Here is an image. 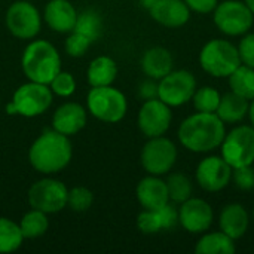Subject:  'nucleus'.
<instances>
[{
    "label": "nucleus",
    "mask_w": 254,
    "mask_h": 254,
    "mask_svg": "<svg viewBox=\"0 0 254 254\" xmlns=\"http://www.w3.org/2000/svg\"><path fill=\"white\" fill-rule=\"evenodd\" d=\"M94 201V195L89 189L86 188H73L71 190H68V196H67V205L73 210V211H86L91 208Z\"/></svg>",
    "instance_id": "2f4dec72"
},
{
    "label": "nucleus",
    "mask_w": 254,
    "mask_h": 254,
    "mask_svg": "<svg viewBox=\"0 0 254 254\" xmlns=\"http://www.w3.org/2000/svg\"><path fill=\"white\" fill-rule=\"evenodd\" d=\"M22 71L28 80L49 85L61 71V58L58 51L46 40L31 42L22 55Z\"/></svg>",
    "instance_id": "7ed1b4c3"
},
{
    "label": "nucleus",
    "mask_w": 254,
    "mask_h": 254,
    "mask_svg": "<svg viewBox=\"0 0 254 254\" xmlns=\"http://www.w3.org/2000/svg\"><path fill=\"white\" fill-rule=\"evenodd\" d=\"M234 168L222 156H207L204 158L195 171L196 183L205 192H220L232 180Z\"/></svg>",
    "instance_id": "ddd939ff"
},
{
    "label": "nucleus",
    "mask_w": 254,
    "mask_h": 254,
    "mask_svg": "<svg viewBox=\"0 0 254 254\" xmlns=\"http://www.w3.org/2000/svg\"><path fill=\"white\" fill-rule=\"evenodd\" d=\"M51 91L60 97H70L76 91V80L67 71H60L51 80Z\"/></svg>",
    "instance_id": "473e14b6"
},
{
    "label": "nucleus",
    "mask_w": 254,
    "mask_h": 254,
    "mask_svg": "<svg viewBox=\"0 0 254 254\" xmlns=\"http://www.w3.org/2000/svg\"><path fill=\"white\" fill-rule=\"evenodd\" d=\"M216 113L196 112L188 116L179 127L177 135L182 146L193 153H208L220 147L226 128Z\"/></svg>",
    "instance_id": "f257e3e1"
},
{
    "label": "nucleus",
    "mask_w": 254,
    "mask_h": 254,
    "mask_svg": "<svg viewBox=\"0 0 254 254\" xmlns=\"http://www.w3.org/2000/svg\"><path fill=\"white\" fill-rule=\"evenodd\" d=\"M222 158L232 167H247L254 164V128L238 125L226 132L220 144Z\"/></svg>",
    "instance_id": "6e6552de"
},
{
    "label": "nucleus",
    "mask_w": 254,
    "mask_h": 254,
    "mask_svg": "<svg viewBox=\"0 0 254 254\" xmlns=\"http://www.w3.org/2000/svg\"><path fill=\"white\" fill-rule=\"evenodd\" d=\"M76 19L77 12L68 0H51L45 7V21L54 31H73Z\"/></svg>",
    "instance_id": "aec40b11"
},
{
    "label": "nucleus",
    "mask_w": 254,
    "mask_h": 254,
    "mask_svg": "<svg viewBox=\"0 0 254 254\" xmlns=\"http://www.w3.org/2000/svg\"><path fill=\"white\" fill-rule=\"evenodd\" d=\"M137 226L143 234H158L165 231L162 214L158 210H144L137 217Z\"/></svg>",
    "instance_id": "7c9ffc66"
},
{
    "label": "nucleus",
    "mask_w": 254,
    "mask_h": 254,
    "mask_svg": "<svg viewBox=\"0 0 254 254\" xmlns=\"http://www.w3.org/2000/svg\"><path fill=\"white\" fill-rule=\"evenodd\" d=\"M152 18L164 27H183L190 18V9L185 0H159L150 10Z\"/></svg>",
    "instance_id": "f3484780"
},
{
    "label": "nucleus",
    "mask_w": 254,
    "mask_h": 254,
    "mask_svg": "<svg viewBox=\"0 0 254 254\" xmlns=\"http://www.w3.org/2000/svg\"><path fill=\"white\" fill-rule=\"evenodd\" d=\"M244 1L247 3V6H249V7L252 9V12L254 13V0H244Z\"/></svg>",
    "instance_id": "a19ab883"
},
{
    "label": "nucleus",
    "mask_w": 254,
    "mask_h": 254,
    "mask_svg": "<svg viewBox=\"0 0 254 254\" xmlns=\"http://www.w3.org/2000/svg\"><path fill=\"white\" fill-rule=\"evenodd\" d=\"M214 25L226 36H244L250 31L254 22V13L246 1L225 0L213 10Z\"/></svg>",
    "instance_id": "0eeeda50"
},
{
    "label": "nucleus",
    "mask_w": 254,
    "mask_h": 254,
    "mask_svg": "<svg viewBox=\"0 0 254 254\" xmlns=\"http://www.w3.org/2000/svg\"><path fill=\"white\" fill-rule=\"evenodd\" d=\"M173 112L168 104H165L159 98L146 100L138 112V128L147 137H159L164 135L171 125Z\"/></svg>",
    "instance_id": "f8f14e48"
},
{
    "label": "nucleus",
    "mask_w": 254,
    "mask_h": 254,
    "mask_svg": "<svg viewBox=\"0 0 254 254\" xmlns=\"http://www.w3.org/2000/svg\"><path fill=\"white\" fill-rule=\"evenodd\" d=\"M68 189L64 183L54 179H43L34 183L28 190V202L31 208L46 214L58 213L67 207Z\"/></svg>",
    "instance_id": "9b49d317"
},
{
    "label": "nucleus",
    "mask_w": 254,
    "mask_h": 254,
    "mask_svg": "<svg viewBox=\"0 0 254 254\" xmlns=\"http://www.w3.org/2000/svg\"><path fill=\"white\" fill-rule=\"evenodd\" d=\"M237 48L241 58V64L254 68V33H246Z\"/></svg>",
    "instance_id": "c9c22d12"
},
{
    "label": "nucleus",
    "mask_w": 254,
    "mask_h": 254,
    "mask_svg": "<svg viewBox=\"0 0 254 254\" xmlns=\"http://www.w3.org/2000/svg\"><path fill=\"white\" fill-rule=\"evenodd\" d=\"M137 199L144 210H158L170 202L167 183L159 176H147L137 185Z\"/></svg>",
    "instance_id": "dca6fc26"
},
{
    "label": "nucleus",
    "mask_w": 254,
    "mask_h": 254,
    "mask_svg": "<svg viewBox=\"0 0 254 254\" xmlns=\"http://www.w3.org/2000/svg\"><path fill=\"white\" fill-rule=\"evenodd\" d=\"M138 94L141 98L144 100H152V98H158V83L155 82V79H147L140 85Z\"/></svg>",
    "instance_id": "4c0bfd02"
},
{
    "label": "nucleus",
    "mask_w": 254,
    "mask_h": 254,
    "mask_svg": "<svg viewBox=\"0 0 254 254\" xmlns=\"http://www.w3.org/2000/svg\"><path fill=\"white\" fill-rule=\"evenodd\" d=\"M86 124V110L77 103H65L57 109L52 118L55 131L64 135H74Z\"/></svg>",
    "instance_id": "a211bd4d"
},
{
    "label": "nucleus",
    "mask_w": 254,
    "mask_h": 254,
    "mask_svg": "<svg viewBox=\"0 0 254 254\" xmlns=\"http://www.w3.org/2000/svg\"><path fill=\"white\" fill-rule=\"evenodd\" d=\"M39 10L25 0L15 1L6 12L7 30L18 39H33L40 31Z\"/></svg>",
    "instance_id": "4468645a"
},
{
    "label": "nucleus",
    "mask_w": 254,
    "mask_h": 254,
    "mask_svg": "<svg viewBox=\"0 0 254 254\" xmlns=\"http://www.w3.org/2000/svg\"><path fill=\"white\" fill-rule=\"evenodd\" d=\"M51 104H52L51 88H48V85L30 80L28 83L21 85L15 91L12 101L6 106V113L34 118L45 113Z\"/></svg>",
    "instance_id": "39448f33"
},
{
    "label": "nucleus",
    "mask_w": 254,
    "mask_h": 254,
    "mask_svg": "<svg viewBox=\"0 0 254 254\" xmlns=\"http://www.w3.org/2000/svg\"><path fill=\"white\" fill-rule=\"evenodd\" d=\"M196 77L188 70H173L158 83V98L170 107L189 103L196 91Z\"/></svg>",
    "instance_id": "1a4fd4ad"
},
{
    "label": "nucleus",
    "mask_w": 254,
    "mask_h": 254,
    "mask_svg": "<svg viewBox=\"0 0 254 254\" xmlns=\"http://www.w3.org/2000/svg\"><path fill=\"white\" fill-rule=\"evenodd\" d=\"M195 252L198 254H234L237 252L235 243L225 232H204L196 243Z\"/></svg>",
    "instance_id": "b1692460"
},
{
    "label": "nucleus",
    "mask_w": 254,
    "mask_h": 254,
    "mask_svg": "<svg viewBox=\"0 0 254 254\" xmlns=\"http://www.w3.org/2000/svg\"><path fill=\"white\" fill-rule=\"evenodd\" d=\"M167 189H168V196L170 201L174 204H182L186 199L192 196L193 186L192 182L188 176L183 173H173L167 179Z\"/></svg>",
    "instance_id": "bb28decb"
},
{
    "label": "nucleus",
    "mask_w": 254,
    "mask_h": 254,
    "mask_svg": "<svg viewBox=\"0 0 254 254\" xmlns=\"http://www.w3.org/2000/svg\"><path fill=\"white\" fill-rule=\"evenodd\" d=\"M249 119H250V124H252V127L254 128V98L253 100H250V106H249Z\"/></svg>",
    "instance_id": "58836bf2"
},
{
    "label": "nucleus",
    "mask_w": 254,
    "mask_h": 254,
    "mask_svg": "<svg viewBox=\"0 0 254 254\" xmlns=\"http://www.w3.org/2000/svg\"><path fill=\"white\" fill-rule=\"evenodd\" d=\"M199 64L213 77H228L241 64L238 48L225 39L208 40L199 52Z\"/></svg>",
    "instance_id": "20e7f679"
},
{
    "label": "nucleus",
    "mask_w": 254,
    "mask_h": 254,
    "mask_svg": "<svg viewBox=\"0 0 254 254\" xmlns=\"http://www.w3.org/2000/svg\"><path fill=\"white\" fill-rule=\"evenodd\" d=\"M86 104L92 116L107 124H116L122 121L128 109L125 95L110 85L92 88L88 94Z\"/></svg>",
    "instance_id": "423d86ee"
},
{
    "label": "nucleus",
    "mask_w": 254,
    "mask_h": 254,
    "mask_svg": "<svg viewBox=\"0 0 254 254\" xmlns=\"http://www.w3.org/2000/svg\"><path fill=\"white\" fill-rule=\"evenodd\" d=\"M22 232L19 225L9 219L0 217V253H13L22 244Z\"/></svg>",
    "instance_id": "a878e982"
},
{
    "label": "nucleus",
    "mask_w": 254,
    "mask_h": 254,
    "mask_svg": "<svg viewBox=\"0 0 254 254\" xmlns=\"http://www.w3.org/2000/svg\"><path fill=\"white\" fill-rule=\"evenodd\" d=\"M174 60L168 49L155 46L144 52L141 58V68L144 74L150 79L161 80L170 71H173Z\"/></svg>",
    "instance_id": "412c9836"
},
{
    "label": "nucleus",
    "mask_w": 254,
    "mask_h": 254,
    "mask_svg": "<svg viewBox=\"0 0 254 254\" xmlns=\"http://www.w3.org/2000/svg\"><path fill=\"white\" fill-rule=\"evenodd\" d=\"M86 76H88V82L92 88L109 86L115 82V79L118 76V65L110 57L101 55L91 61Z\"/></svg>",
    "instance_id": "5701e85b"
},
{
    "label": "nucleus",
    "mask_w": 254,
    "mask_h": 254,
    "mask_svg": "<svg viewBox=\"0 0 254 254\" xmlns=\"http://www.w3.org/2000/svg\"><path fill=\"white\" fill-rule=\"evenodd\" d=\"M220 92L213 86H202L198 88L192 97V103L196 112L201 113H216L219 104H220Z\"/></svg>",
    "instance_id": "c756f323"
},
{
    "label": "nucleus",
    "mask_w": 254,
    "mask_h": 254,
    "mask_svg": "<svg viewBox=\"0 0 254 254\" xmlns=\"http://www.w3.org/2000/svg\"><path fill=\"white\" fill-rule=\"evenodd\" d=\"M158 1H159V0H140L141 6H143V7H146V9H149V10H150V9H152Z\"/></svg>",
    "instance_id": "ea45409f"
},
{
    "label": "nucleus",
    "mask_w": 254,
    "mask_h": 254,
    "mask_svg": "<svg viewBox=\"0 0 254 254\" xmlns=\"http://www.w3.org/2000/svg\"><path fill=\"white\" fill-rule=\"evenodd\" d=\"M232 179L235 186L240 190H252L254 189V168L252 165L234 168Z\"/></svg>",
    "instance_id": "f704fd0d"
},
{
    "label": "nucleus",
    "mask_w": 254,
    "mask_h": 254,
    "mask_svg": "<svg viewBox=\"0 0 254 254\" xmlns=\"http://www.w3.org/2000/svg\"><path fill=\"white\" fill-rule=\"evenodd\" d=\"M250 101L237 95L235 92H228L222 95L220 104L216 110V115L225 124H240L249 115Z\"/></svg>",
    "instance_id": "4be33fe9"
},
{
    "label": "nucleus",
    "mask_w": 254,
    "mask_h": 254,
    "mask_svg": "<svg viewBox=\"0 0 254 254\" xmlns=\"http://www.w3.org/2000/svg\"><path fill=\"white\" fill-rule=\"evenodd\" d=\"M188 7L196 13H210L219 4V0H185Z\"/></svg>",
    "instance_id": "e433bc0d"
},
{
    "label": "nucleus",
    "mask_w": 254,
    "mask_h": 254,
    "mask_svg": "<svg viewBox=\"0 0 254 254\" xmlns=\"http://www.w3.org/2000/svg\"><path fill=\"white\" fill-rule=\"evenodd\" d=\"M229 79V86L231 91L235 92L237 95L246 98V100H253L254 98V68L249 67L246 64H240L232 73L231 76H228Z\"/></svg>",
    "instance_id": "393cba45"
},
{
    "label": "nucleus",
    "mask_w": 254,
    "mask_h": 254,
    "mask_svg": "<svg viewBox=\"0 0 254 254\" xmlns=\"http://www.w3.org/2000/svg\"><path fill=\"white\" fill-rule=\"evenodd\" d=\"M253 217H254V208H253Z\"/></svg>",
    "instance_id": "79ce46f5"
},
{
    "label": "nucleus",
    "mask_w": 254,
    "mask_h": 254,
    "mask_svg": "<svg viewBox=\"0 0 254 254\" xmlns=\"http://www.w3.org/2000/svg\"><path fill=\"white\" fill-rule=\"evenodd\" d=\"M177 155V147L170 138L153 137L141 150V165L152 176H164L176 165Z\"/></svg>",
    "instance_id": "9d476101"
},
{
    "label": "nucleus",
    "mask_w": 254,
    "mask_h": 254,
    "mask_svg": "<svg viewBox=\"0 0 254 254\" xmlns=\"http://www.w3.org/2000/svg\"><path fill=\"white\" fill-rule=\"evenodd\" d=\"M92 40L77 31H73L65 40V52L71 57H82L89 49Z\"/></svg>",
    "instance_id": "72a5a7b5"
},
{
    "label": "nucleus",
    "mask_w": 254,
    "mask_h": 254,
    "mask_svg": "<svg viewBox=\"0 0 254 254\" xmlns=\"http://www.w3.org/2000/svg\"><path fill=\"white\" fill-rule=\"evenodd\" d=\"M214 220V213L211 205L201 198H189L180 204L179 208V223L189 234H204L207 232Z\"/></svg>",
    "instance_id": "2eb2a0df"
},
{
    "label": "nucleus",
    "mask_w": 254,
    "mask_h": 254,
    "mask_svg": "<svg viewBox=\"0 0 254 254\" xmlns=\"http://www.w3.org/2000/svg\"><path fill=\"white\" fill-rule=\"evenodd\" d=\"M249 225H250L249 213L241 204L232 202V204H228L222 208L220 216H219L220 231L225 232L234 241L240 240L241 237L246 235Z\"/></svg>",
    "instance_id": "6ab92c4d"
},
{
    "label": "nucleus",
    "mask_w": 254,
    "mask_h": 254,
    "mask_svg": "<svg viewBox=\"0 0 254 254\" xmlns=\"http://www.w3.org/2000/svg\"><path fill=\"white\" fill-rule=\"evenodd\" d=\"M19 228H21V232H22L24 238H39V237H42L49 228L46 213L33 208L31 211L24 214V217L19 222Z\"/></svg>",
    "instance_id": "cd10ccee"
},
{
    "label": "nucleus",
    "mask_w": 254,
    "mask_h": 254,
    "mask_svg": "<svg viewBox=\"0 0 254 254\" xmlns=\"http://www.w3.org/2000/svg\"><path fill=\"white\" fill-rule=\"evenodd\" d=\"M101 30H103L101 16L98 15V12L91 10V9L83 10L82 13L77 15L76 24H74V28H73V31H77L80 34L89 37L92 42L100 37Z\"/></svg>",
    "instance_id": "c85d7f7f"
},
{
    "label": "nucleus",
    "mask_w": 254,
    "mask_h": 254,
    "mask_svg": "<svg viewBox=\"0 0 254 254\" xmlns=\"http://www.w3.org/2000/svg\"><path fill=\"white\" fill-rule=\"evenodd\" d=\"M71 143L68 135L58 131H45L30 147L31 167L42 174H54L64 170L71 161Z\"/></svg>",
    "instance_id": "f03ea898"
}]
</instances>
